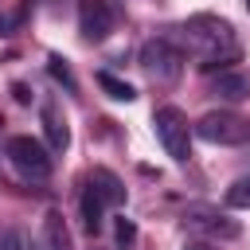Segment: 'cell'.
Returning a JSON list of instances; mask_svg holds the SVG:
<instances>
[{
	"label": "cell",
	"mask_w": 250,
	"mask_h": 250,
	"mask_svg": "<svg viewBox=\"0 0 250 250\" xmlns=\"http://www.w3.org/2000/svg\"><path fill=\"white\" fill-rule=\"evenodd\" d=\"M82 223H86L90 234H98V230L105 227V199H102L90 184L82 188Z\"/></svg>",
	"instance_id": "obj_12"
},
{
	"label": "cell",
	"mask_w": 250,
	"mask_h": 250,
	"mask_svg": "<svg viewBox=\"0 0 250 250\" xmlns=\"http://www.w3.org/2000/svg\"><path fill=\"white\" fill-rule=\"evenodd\" d=\"M184 250H211V246H207V242H188Z\"/></svg>",
	"instance_id": "obj_17"
},
{
	"label": "cell",
	"mask_w": 250,
	"mask_h": 250,
	"mask_svg": "<svg viewBox=\"0 0 250 250\" xmlns=\"http://www.w3.org/2000/svg\"><path fill=\"white\" fill-rule=\"evenodd\" d=\"M133 242H137V223L121 215V219H117V250H129Z\"/></svg>",
	"instance_id": "obj_16"
},
{
	"label": "cell",
	"mask_w": 250,
	"mask_h": 250,
	"mask_svg": "<svg viewBox=\"0 0 250 250\" xmlns=\"http://www.w3.org/2000/svg\"><path fill=\"white\" fill-rule=\"evenodd\" d=\"M47 70H51V78H55L59 86H66V94H78V82H74V74H70V66H66V59H59V55H51V59H47Z\"/></svg>",
	"instance_id": "obj_14"
},
{
	"label": "cell",
	"mask_w": 250,
	"mask_h": 250,
	"mask_svg": "<svg viewBox=\"0 0 250 250\" xmlns=\"http://www.w3.org/2000/svg\"><path fill=\"white\" fill-rule=\"evenodd\" d=\"M246 160H250V148H246Z\"/></svg>",
	"instance_id": "obj_19"
},
{
	"label": "cell",
	"mask_w": 250,
	"mask_h": 250,
	"mask_svg": "<svg viewBox=\"0 0 250 250\" xmlns=\"http://www.w3.org/2000/svg\"><path fill=\"white\" fill-rule=\"evenodd\" d=\"M152 125H156V141L164 145V152H168L176 164H188V160H191V125H188L184 109L160 105V109L152 113Z\"/></svg>",
	"instance_id": "obj_5"
},
{
	"label": "cell",
	"mask_w": 250,
	"mask_h": 250,
	"mask_svg": "<svg viewBox=\"0 0 250 250\" xmlns=\"http://www.w3.org/2000/svg\"><path fill=\"white\" fill-rule=\"evenodd\" d=\"M211 94L223 98V102H246V98H250V74L227 66V70H219V74L211 78Z\"/></svg>",
	"instance_id": "obj_9"
},
{
	"label": "cell",
	"mask_w": 250,
	"mask_h": 250,
	"mask_svg": "<svg viewBox=\"0 0 250 250\" xmlns=\"http://www.w3.org/2000/svg\"><path fill=\"white\" fill-rule=\"evenodd\" d=\"M4 156H8V164L16 168V176H20V180H31V184L51 180V172H55L51 148H47L43 141H35V137H12L8 148H4Z\"/></svg>",
	"instance_id": "obj_3"
},
{
	"label": "cell",
	"mask_w": 250,
	"mask_h": 250,
	"mask_svg": "<svg viewBox=\"0 0 250 250\" xmlns=\"http://www.w3.org/2000/svg\"><path fill=\"white\" fill-rule=\"evenodd\" d=\"M98 86H102L113 102H133V98H137V90H133L129 82H121L117 74H109V70H102V74H98Z\"/></svg>",
	"instance_id": "obj_13"
},
{
	"label": "cell",
	"mask_w": 250,
	"mask_h": 250,
	"mask_svg": "<svg viewBox=\"0 0 250 250\" xmlns=\"http://www.w3.org/2000/svg\"><path fill=\"white\" fill-rule=\"evenodd\" d=\"M184 227L191 234H199L203 242H234L242 234L238 219H230L227 211L219 207H207V203H188L184 207Z\"/></svg>",
	"instance_id": "obj_4"
},
{
	"label": "cell",
	"mask_w": 250,
	"mask_h": 250,
	"mask_svg": "<svg viewBox=\"0 0 250 250\" xmlns=\"http://www.w3.org/2000/svg\"><path fill=\"white\" fill-rule=\"evenodd\" d=\"M227 207H238V211H250V176H238L230 188H227Z\"/></svg>",
	"instance_id": "obj_15"
},
{
	"label": "cell",
	"mask_w": 250,
	"mask_h": 250,
	"mask_svg": "<svg viewBox=\"0 0 250 250\" xmlns=\"http://www.w3.org/2000/svg\"><path fill=\"white\" fill-rule=\"evenodd\" d=\"M39 121H43L47 148H51V152H62V148L70 145V125H66V117H62L59 102H43V109H39Z\"/></svg>",
	"instance_id": "obj_8"
},
{
	"label": "cell",
	"mask_w": 250,
	"mask_h": 250,
	"mask_svg": "<svg viewBox=\"0 0 250 250\" xmlns=\"http://www.w3.org/2000/svg\"><path fill=\"white\" fill-rule=\"evenodd\" d=\"M184 51L172 43V39H148L145 47H141V70L152 78V82H160V86H168V82H176L180 74H184Z\"/></svg>",
	"instance_id": "obj_6"
},
{
	"label": "cell",
	"mask_w": 250,
	"mask_h": 250,
	"mask_svg": "<svg viewBox=\"0 0 250 250\" xmlns=\"http://www.w3.org/2000/svg\"><path fill=\"white\" fill-rule=\"evenodd\" d=\"M242 4H246V12H250V0H242Z\"/></svg>",
	"instance_id": "obj_18"
},
{
	"label": "cell",
	"mask_w": 250,
	"mask_h": 250,
	"mask_svg": "<svg viewBox=\"0 0 250 250\" xmlns=\"http://www.w3.org/2000/svg\"><path fill=\"white\" fill-rule=\"evenodd\" d=\"M86 184L105 199V207H121V203H125V184H121V176H117V172H109V168H102V164H98V168L86 176Z\"/></svg>",
	"instance_id": "obj_10"
},
{
	"label": "cell",
	"mask_w": 250,
	"mask_h": 250,
	"mask_svg": "<svg viewBox=\"0 0 250 250\" xmlns=\"http://www.w3.org/2000/svg\"><path fill=\"white\" fill-rule=\"evenodd\" d=\"M191 133L207 145H227V148H238V145H250V117L234 113V109H211L203 113Z\"/></svg>",
	"instance_id": "obj_2"
},
{
	"label": "cell",
	"mask_w": 250,
	"mask_h": 250,
	"mask_svg": "<svg viewBox=\"0 0 250 250\" xmlns=\"http://www.w3.org/2000/svg\"><path fill=\"white\" fill-rule=\"evenodd\" d=\"M117 16H121V8L113 0H82L78 4V31H82V39L86 43L109 39V31L117 27Z\"/></svg>",
	"instance_id": "obj_7"
},
{
	"label": "cell",
	"mask_w": 250,
	"mask_h": 250,
	"mask_svg": "<svg viewBox=\"0 0 250 250\" xmlns=\"http://www.w3.org/2000/svg\"><path fill=\"white\" fill-rule=\"evenodd\" d=\"M180 43L184 51L203 66V70H227L242 59V43L234 35V23L215 16V12H195L180 23Z\"/></svg>",
	"instance_id": "obj_1"
},
{
	"label": "cell",
	"mask_w": 250,
	"mask_h": 250,
	"mask_svg": "<svg viewBox=\"0 0 250 250\" xmlns=\"http://www.w3.org/2000/svg\"><path fill=\"white\" fill-rule=\"evenodd\" d=\"M43 246L47 250H74V238H70V227L59 211H51L43 219Z\"/></svg>",
	"instance_id": "obj_11"
}]
</instances>
